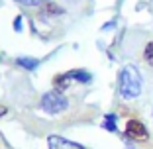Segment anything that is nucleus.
Instances as JSON below:
<instances>
[{
    "label": "nucleus",
    "mask_w": 153,
    "mask_h": 149,
    "mask_svg": "<svg viewBox=\"0 0 153 149\" xmlns=\"http://www.w3.org/2000/svg\"><path fill=\"white\" fill-rule=\"evenodd\" d=\"M118 90H120L122 98L131 100V98H137L141 92V77L137 69L128 65L120 71V77H118Z\"/></svg>",
    "instance_id": "obj_1"
},
{
    "label": "nucleus",
    "mask_w": 153,
    "mask_h": 149,
    "mask_svg": "<svg viewBox=\"0 0 153 149\" xmlns=\"http://www.w3.org/2000/svg\"><path fill=\"white\" fill-rule=\"evenodd\" d=\"M67 106H69L67 98H65L59 90L45 92L43 98H41V108H43L47 114H59V112H63Z\"/></svg>",
    "instance_id": "obj_2"
},
{
    "label": "nucleus",
    "mask_w": 153,
    "mask_h": 149,
    "mask_svg": "<svg viewBox=\"0 0 153 149\" xmlns=\"http://www.w3.org/2000/svg\"><path fill=\"white\" fill-rule=\"evenodd\" d=\"M71 81L88 82L90 73H86V71H69V73H65V75H59V77L55 79V85H57V88H65V86L71 85Z\"/></svg>",
    "instance_id": "obj_3"
},
{
    "label": "nucleus",
    "mask_w": 153,
    "mask_h": 149,
    "mask_svg": "<svg viewBox=\"0 0 153 149\" xmlns=\"http://www.w3.org/2000/svg\"><path fill=\"white\" fill-rule=\"evenodd\" d=\"M126 136L131 137V139H135V141H143V139H147L149 133H147V128H145L140 120H130V122L126 124Z\"/></svg>",
    "instance_id": "obj_4"
},
{
    "label": "nucleus",
    "mask_w": 153,
    "mask_h": 149,
    "mask_svg": "<svg viewBox=\"0 0 153 149\" xmlns=\"http://www.w3.org/2000/svg\"><path fill=\"white\" fill-rule=\"evenodd\" d=\"M47 147L49 149H85L82 145L75 143V141H69V139H65V137H59V136L47 137Z\"/></svg>",
    "instance_id": "obj_5"
},
{
    "label": "nucleus",
    "mask_w": 153,
    "mask_h": 149,
    "mask_svg": "<svg viewBox=\"0 0 153 149\" xmlns=\"http://www.w3.org/2000/svg\"><path fill=\"white\" fill-rule=\"evenodd\" d=\"M18 65H22V67H26V69H36L37 65H39V61H37V59L20 57V59H18Z\"/></svg>",
    "instance_id": "obj_6"
},
{
    "label": "nucleus",
    "mask_w": 153,
    "mask_h": 149,
    "mask_svg": "<svg viewBox=\"0 0 153 149\" xmlns=\"http://www.w3.org/2000/svg\"><path fill=\"white\" fill-rule=\"evenodd\" d=\"M145 61L153 67V41L147 43V47H145Z\"/></svg>",
    "instance_id": "obj_7"
},
{
    "label": "nucleus",
    "mask_w": 153,
    "mask_h": 149,
    "mask_svg": "<svg viewBox=\"0 0 153 149\" xmlns=\"http://www.w3.org/2000/svg\"><path fill=\"white\" fill-rule=\"evenodd\" d=\"M104 128L110 130V131H114V130H116V118H114V116H106V120H104Z\"/></svg>",
    "instance_id": "obj_8"
},
{
    "label": "nucleus",
    "mask_w": 153,
    "mask_h": 149,
    "mask_svg": "<svg viewBox=\"0 0 153 149\" xmlns=\"http://www.w3.org/2000/svg\"><path fill=\"white\" fill-rule=\"evenodd\" d=\"M16 2H20V4H24V6H37V4L47 2V0H16Z\"/></svg>",
    "instance_id": "obj_9"
}]
</instances>
